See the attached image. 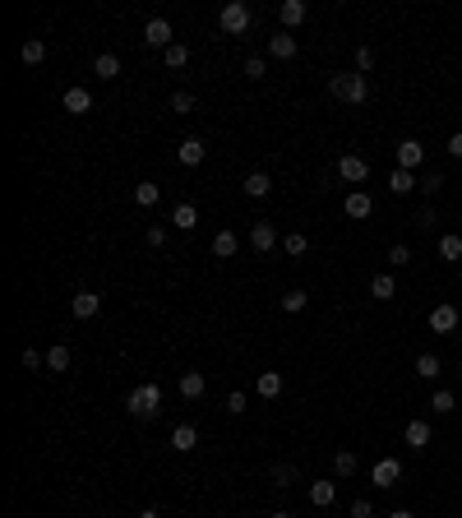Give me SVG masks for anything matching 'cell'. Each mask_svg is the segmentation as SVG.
I'll use <instances>...</instances> for the list:
<instances>
[{"instance_id": "6da1fadb", "label": "cell", "mask_w": 462, "mask_h": 518, "mask_svg": "<svg viewBox=\"0 0 462 518\" xmlns=\"http://www.w3.org/2000/svg\"><path fill=\"white\" fill-rule=\"evenodd\" d=\"M329 93L338 102H352V107H361L365 98H370V79L365 75H333L329 79Z\"/></svg>"}, {"instance_id": "7a4b0ae2", "label": "cell", "mask_w": 462, "mask_h": 518, "mask_svg": "<svg viewBox=\"0 0 462 518\" xmlns=\"http://www.w3.org/2000/svg\"><path fill=\"white\" fill-rule=\"evenodd\" d=\"M125 408H130L139 421L157 417V412H162V389H157V384H139V389H130V398H125Z\"/></svg>"}, {"instance_id": "3957f363", "label": "cell", "mask_w": 462, "mask_h": 518, "mask_svg": "<svg viewBox=\"0 0 462 518\" xmlns=\"http://www.w3.org/2000/svg\"><path fill=\"white\" fill-rule=\"evenodd\" d=\"M250 5H241V0H231V5H222V14H218V23H222V33H231V37H241V33H250Z\"/></svg>"}, {"instance_id": "277c9868", "label": "cell", "mask_w": 462, "mask_h": 518, "mask_svg": "<svg viewBox=\"0 0 462 518\" xmlns=\"http://www.w3.org/2000/svg\"><path fill=\"white\" fill-rule=\"evenodd\" d=\"M143 42L157 46V51H166V46H176V33H171V23H166V19H148V23H143Z\"/></svg>"}, {"instance_id": "5b68a950", "label": "cell", "mask_w": 462, "mask_h": 518, "mask_svg": "<svg viewBox=\"0 0 462 518\" xmlns=\"http://www.w3.org/2000/svg\"><path fill=\"white\" fill-rule=\"evenodd\" d=\"M338 176L352 181V186H365V176H370V162H365L361 153H347V157L338 162Z\"/></svg>"}, {"instance_id": "8992f818", "label": "cell", "mask_w": 462, "mask_h": 518, "mask_svg": "<svg viewBox=\"0 0 462 518\" xmlns=\"http://www.w3.org/2000/svg\"><path fill=\"white\" fill-rule=\"evenodd\" d=\"M273 245H277V227H273V222H254V227H250V250L268 254Z\"/></svg>"}, {"instance_id": "52a82bcc", "label": "cell", "mask_w": 462, "mask_h": 518, "mask_svg": "<svg viewBox=\"0 0 462 518\" xmlns=\"http://www.w3.org/2000/svg\"><path fill=\"white\" fill-rule=\"evenodd\" d=\"M305 0H282V5H277V19H282V33H291V28H301V23H305Z\"/></svg>"}, {"instance_id": "ba28073f", "label": "cell", "mask_w": 462, "mask_h": 518, "mask_svg": "<svg viewBox=\"0 0 462 518\" xmlns=\"http://www.w3.org/2000/svg\"><path fill=\"white\" fill-rule=\"evenodd\" d=\"M421 162H425V148H421V139H402V143H397V167H402V171H416Z\"/></svg>"}, {"instance_id": "9c48e42d", "label": "cell", "mask_w": 462, "mask_h": 518, "mask_svg": "<svg viewBox=\"0 0 462 518\" xmlns=\"http://www.w3.org/2000/svg\"><path fill=\"white\" fill-rule=\"evenodd\" d=\"M70 310H74V320H93V315L102 310V297H98V292H74Z\"/></svg>"}, {"instance_id": "30bf717a", "label": "cell", "mask_w": 462, "mask_h": 518, "mask_svg": "<svg viewBox=\"0 0 462 518\" xmlns=\"http://www.w3.org/2000/svg\"><path fill=\"white\" fill-rule=\"evenodd\" d=\"M397 477H402V463H397V458H379L374 472H370V481L374 486H397Z\"/></svg>"}, {"instance_id": "8fae6325", "label": "cell", "mask_w": 462, "mask_h": 518, "mask_svg": "<svg viewBox=\"0 0 462 518\" xmlns=\"http://www.w3.org/2000/svg\"><path fill=\"white\" fill-rule=\"evenodd\" d=\"M342 209H347V218H356V222H361V218H370V213H374V199L365 195V190H352Z\"/></svg>"}, {"instance_id": "7c38bea8", "label": "cell", "mask_w": 462, "mask_h": 518, "mask_svg": "<svg viewBox=\"0 0 462 518\" xmlns=\"http://www.w3.org/2000/svg\"><path fill=\"white\" fill-rule=\"evenodd\" d=\"M204 153H209V148H204V139H180L176 162H180V167H199V162H204Z\"/></svg>"}, {"instance_id": "4fadbf2b", "label": "cell", "mask_w": 462, "mask_h": 518, "mask_svg": "<svg viewBox=\"0 0 462 518\" xmlns=\"http://www.w3.org/2000/svg\"><path fill=\"white\" fill-rule=\"evenodd\" d=\"M65 111H70V116H88V111H93V93L88 89H65Z\"/></svg>"}, {"instance_id": "5bb4252c", "label": "cell", "mask_w": 462, "mask_h": 518, "mask_svg": "<svg viewBox=\"0 0 462 518\" xmlns=\"http://www.w3.org/2000/svg\"><path fill=\"white\" fill-rule=\"evenodd\" d=\"M430 329H435V333H453V329H458V310H453V306H435V310H430Z\"/></svg>"}, {"instance_id": "9a60e30c", "label": "cell", "mask_w": 462, "mask_h": 518, "mask_svg": "<svg viewBox=\"0 0 462 518\" xmlns=\"http://www.w3.org/2000/svg\"><path fill=\"white\" fill-rule=\"evenodd\" d=\"M204 389H209L204 370H185V375H180V398H190V403H194V398H204Z\"/></svg>"}, {"instance_id": "2e32d148", "label": "cell", "mask_w": 462, "mask_h": 518, "mask_svg": "<svg viewBox=\"0 0 462 518\" xmlns=\"http://www.w3.org/2000/svg\"><path fill=\"white\" fill-rule=\"evenodd\" d=\"M194 444H199V430L190 426V421H180V426L171 430V449H176V453H190Z\"/></svg>"}, {"instance_id": "e0dca14e", "label": "cell", "mask_w": 462, "mask_h": 518, "mask_svg": "<svg viewBox=\"0 0 462 518\" xmlns=\"http://www.w3.org/2000/svg\"><path fill=\"white\" fill-rule=\"evenodd\" d=\"M19 60H23V65H42V60H46V42H42V37H28V42L19 46Z\"/></svg>"}, {"instance_id": "ac0fdd59", "label": "cell", "mask_w": 462, "mask_h": 518, "mask_svg": "<svg viewBox=\"0 0 462 518\" xmlns=\"http://www.w3.org/2000/svg\"><path fill=\"white\" fill-rule=\"evenodd\" d=\"M268 56H277V60H291V56H296V37H291V33L268 37Z\"/></svg>"}, {"instance_id": "d6986e66", "label": "cell", "mask_w": 462, "mask_h": 518, "mask_svg": "<svg viewBox=\"0 0 462 518\" xmlns=\"http://www.w3.org/2000/svg\"><path fill=\"white\" fill-rule=\"evenodd\" d=\"M388 190H393V195H411V190H421V181L411 176V171H402V167H393V176H388Z\"/></svg>"}, {"instance_id": "ffe728a7", "label": "cell", "mask_w": 462, "mask_h": 518, "mask_svg": "<svg viewBox=\"0 0 462 518\" xmlns=\"http://www.w3.org/2000/svg\"><path fill=\"white\" fill-rule=\"evenodd\" d=\"M171 222H176V232H194V227H199V209H194V204H176Z\"/></svg>"}, {"instance_id": "44dd1931", "label": "cell", "mask_w": 462, "mask_h": 518, "mask_svg": "<svg viewBox=\"0 0 462 518\" xmlns=\"http://www.w3.org/2000/svg\"><path fill=\"white\" fill-rule=\"evenodd\" d=\"M282 384H286V380H282V370H264L254 389H259V398H277V394H282Z\"/></svg>"}, {"instance_id": "7402d4cb", "label": "cell", "mask_w": 462, "mask_h": 518, "mask_svg": "<svg viewBox=\"0 0 462 518\" xmlns=\"http://www.w3.org/2000/svg\"><path fill=\"white\" fill-rule=\"evenodd\" d=\"M93 75H102V79H116V75H121V56H116V51H102L98 60H93Z\"/></svg>"}, {"instance_id": "603a6c76", "label": "cell", "mask_w": 462, "mask_h": 518, "mask_svg": "<svg viewBox=\"0 0 462 518\" xmlns=\"http://www.w3.org/2000/svg\"><path fill=\"white\" fill-rule=\"evenodd\" d=\"M333 500H338V486H333V481H315V486H310V505L329 509Z\"/></svg>"}, {"instance_id": "cb8c5ba5", "label": "cell", "mask_w": 462, "mask_h": 518, "mask_svg": "<svg viewBox=\"0 0 462 518\" xmlns=\"http://www.w3.org/2000/svg\"><path fill=\"white\" fill-rule=\"evenodd\" d=\"M268 190H273V181H268V171H250V176H245V195H250V199H264Z\"/></svg>"}, {"instance_id": "d4e9b609", "label": "cell", "mask_w": 462, "mask_h": 518, "mask_svg": "<svg viewBox=\"0 0 462 518\" xmlns=\"http://www.w3.org/2000/svg\"><path fill=\"white\" fill-rule=\"evenodd\" d=\"M402 440L411 444V449H425L430 444V421H407V435Z\"/></svg>"}, {"instance_id": "484cf974", "label": "cell", "mask_w": 462, "mask_h": 518, "mask_svg": "<svg viewBox=\"0 0 462 518\" xmlns=\"http://www.w3.org/2000/svg\"><path fill=\"white\" fill-rule=\"evenodd\" d=\"M241 250V241H236V232H218L213 236V254H218V259H231V254Z\"/></svg>"}, {"instance_id": "4316f807", "label": "cell", "mask_w": 462, "mask_h": 518, "mask_svg": "<svg viewBox=\"0 0 462 518\" xmlns=\"http://www.w3.org/2000/svg\"><path fill=\"white\" fill-rule=\"evenodd\" d=\"M157 199H162V190H157L153 181H139V186H134V204H139V209H153Z\"/></svg>"}, {"instance_id": "83f0119b", "label": "cell", "mask_w": 462, "mask_h": 518, "mask_svg": "<svg viewBox=\"0 0 462 518\" xmlns=\"http://www.w3.org/2000/svg\"><path fill=\"white\" fill-rule=\"evenodd\" d=\"M370 297H374V301H393V297H397V283H393L388 273H379V278L370 283Z\"/></svg>"}, {"instance_id": "f1b7e54d", "label": "cell", "mask_w": 462, "mask_h": 518, "mask_svg": "<svg viewBox=\"0 0 462 518\" xmlns=\"http://www.w3.org/2000/svg\"><path fill=\"white\" fill-rule=\"evenodd\" d=\"M46 370H70V347H65V342L46 347Z\"/></svg>"}, {"instance_id": "f546056e", "label": "cell", "mask_w": 462, "mask_h": 518, "mask_svg": "<svg viewBox=\"0 0 462 518\" xmlns=\"http://www.w3.org/2000/svg\"><path fill=\"white\" fill-rule=\"evenodd\" d=\"M440 370H444V365H440V356H435V352H421V356H416V375H421V380H435Z\"/></svg>"}, {"instance_id": "4dcf8cb0", "label": "cell", "mask_w": 462, "mask_h": 518, "mask_svg": "<svg viewBox=\"0 0 462 518\" xmlns=\"http://www.w3.org/2000/svg\"><path fill=\"white\" fill-rule=\"evenodd\" d=\"M162 60H166V65H171V70H185V65H190V46H185V42L166 46V51H162Z\"/></svg>"}, {"instance_id": "1f68e13d", "label": "cell", "mask_w": 462, "mask_h": 518, "mask_svg": "<svg viewBox=\"0 0 462 518\" xmlns=\"http://www.w3.org/2000/svg\"><path fill=\"white\" fill-rule=\"evenodd\" d=\"M440 259L458 264V259H462V236H440Z\"/></svg>"}, {"instance_id": "d6a6232c", "label": "cell", "mask_w": 462, "mask_h": 518, "mask_svg": "<svg viewBox=\"0 0 462 518\" xmlns=\"http://www.w3.org/2000/svg\"><path fill=\"white\" fill-rule=\"evenodd\" d=\"M356 467H361V458H356V453H352V449H342V453H338V458H333V472H338V477H352V472H356Z\"/></svg>"}, {"instance_id": "836d02e7", "label": "cell", "mask_w": 462, "mask_h": 518, "mask_svg": "<svg viewBox=\"0 0 462 518\" xmlns=\"http://www.w3.org/2000/svg\"><path fill=\"white\" fill-rule=\"evenodd\" d=\"M305 306H310V297H305V292H286V297H282V310H286V315H301Z\"/></svg>"}, {"instance_id": "e575fe53", "label": "cell", "mask_w": 462, "mask_h": 518, "mask_svg": "<svg viewBox=\"0 0 462 518\" xmlns=\"http://www.w3.org/2000/svg\"><path fill=\"white\" fill-rule=\"evenodd\" d=\"M282 245H286V254H305V250H310V236H305V232H286Z\"/></svg>"}, {"instance_id": "d590c367", "label": "cell", "mask_w": 462, "mask_h": 518, "mask_svg": "<svg viewBox=\"0 0 462 518\" xmlns=\"http://www.w3.org/2000/svg\"><path fill=\"white\" fill-rule=\"evenodd\" d=\"M430 408H435V412H440V417H444V412H453V408H458V398H453L449 389H440V394L430 398Z\"/></svg>"}, {"instance_id": "8d00e7d4", "label": "cell", "mask_w": 462, "mask_h": 518, "mask_svg": "<svg viewBox=\"0 0 462 518\" xmlns=\"http://www.w3.org/2000/svg\"><path fill=\"white\" fill-rule=\"evenodd\" d=\"M245 408H250V398H245L241 389H231V394H227V412H231V417H241Z\"/></svg>"}, {"instance_id": "74e56055", "label": "cell", "mask_w": 462, "mask_h": 518, "mask_svg": "<svg viewBox=\"0 0 462 518\" xmlns=\"http://www.w3.org/2000/svg\"><path fill=\"white\" fill-rule=\"evenodd\" d=\"M374 70V51L370 46H356V75H370Z\"/></svg>"}, {"instance_id": "f35d334b", "label": "cell", "mask_w": 462, "mask_h": 518, "mask_svg": "<svg viewBox=\"0 0 462 518\" xmlns=\"http://www.w3.org/2000/svg\"><path fill=\"white\" fill-rule=\"evenodd\" d=\"M171 111H176V116L194 111V98H190V93H171Z\"/></svg>"}, {"instance_id": "ab89813d", "label": "cell", "mask_w": 462, "mask_h": 518, "mask_svg": "<svg viewBox=\"0 0 462 518\" xmlns=\"http://www.w3.org/2000/svg\"><path fill=\"white\" fill-rule=\"evenodd\" d=\"M28 370H37V365H46V352H37V347H23V356H19Z\"/></svg>"}, {"instance_id": "60d3db41", "label": "cell", "mask_w": 462, "mask_h": 518, "mask_svg": "<svg viewBox=\"0 0 462 518\" xmlns=\"http://www.w3.org/2000/svg\"><path fill=\"white\" fill-rule=\"evenodd\" d=\"M440 186H444V176H440V171H430V176L421 181V195H430V199H435V195H440Z\"/></svg>"}, {"instance_id": "b9f144b4", "label": "cell", "mask_w": 462, "mask_h": 518, "mask_svg": "<svg viewBox=\"0 0 462 518\" xmlns=\"http://www.w3.org/2000/svg\"><path fill=\"white\" fill-rule=\"evenodd\" d=\"M264 56H250V60H245V75H250V79H264Z\"/></svg>"}, {"instance_id": "7bdbcfd3", "label": "cell", "mask_w": 462, "mask_h": 518, "mask_svg": "<svg viewBox=\"0 0 462 518\" xmlns=\"http://www.w3.org/2000/svg\"><path fill=\"white\" fill-rule=\"evenodd\" d=\"M296 481V467H273V486H291Z\"/></svg>"}, {"instance_id": "ee69618b", "label": "cell", "mask_w": 462, "mask_h": 518, "mask_svg": "<svg viewBox=\"0 0 462 518\" xmlns=\"http://www.w3.org/2000/svg\"><path fill=\"white\" fill-rule=\"evenodd\" d=\"M388 259L402 268V264H411V250H407V245H393V250H388Z\"/></svg>"}, {"instance_id": "f6af8a7d", "label": "cell", "mask_w": 462, "mask_h": 518, "mask_svg": "<svg viewBox=\"0 0 462 518\" xmlns=\"http://www.w3.org/2000/svg\"><path fill=\"white\" fill-rule=\"evenodd\" d=\"M352 518H374V505H370V500H356V505H352Z\"/></svg>"}, {"instance_id": "bcb514c9", "label": "cell", "mask_w": 462, "mask_h": 518, "mask_svg": "<svg viewBox=\"0 0 462 518\" xmlns=\"http://www.w3.org/2000/svg\"><path fill=\"white\" fill-rule=\"evenodd\" d=\"M416 227H435V209H430V204L416 213Z\"/></svg>"}, {"instance_id": "7dc6e473", "label": "cell", "mask_w": 462, "mask_h": 518, "mask_svg": "<svg viewBox=\"0 0 462 518\" xmlns=\"http://www.w3.org/2000/svg\"><path fill=\"white\" fill-rule=\"evenodd\" d=\"M166 241V227H148V245H162Z\"/></svg>"}, {"instance_id": "c3c4849f", "label": "cell", "mask_w": 462, "mask_h": 518, "mask_svg": "<svg viewBox=\"0 0 462 518\" xmlns=\"http://www.w3.org/2000/svg\"><path fill=\"white\" fill-rule=\"evenodd\" d=\"M449 153H453V157H462V130H458V134H453V139H449Z\"/></svg>"}, {"instance_id": "681fc988", "label": "cell", "mask_w": 462, "mask_h": 518, "mask_svg": "<svg viewBox=\"0 0 462 518\" xmlns=\"http://www.w3.org/2000/svg\"><path fill=\"white\" fill-rule=\"evenodd\" d=\"M388 518H416V514H411V509H393V514H388Z\"/></svg>"}, {"instance_id": "f907efd6", "label": "cell", "mask_w": 462, "mask_h": 518, "mask_svg": "<svg viewBox=\"0 0 462 518\" xmlns=\"http://www.w3.org/2000/svg\"><path fill=\"white\" fill-rule=\"evenodd\" d=\"M139 518H157V509H143V514H139Z\"/></svg>"}, {"instance_id": "816d5d0a", "label": "cell", "mask_w": 462, "mask_h": 518, "mask_svg": "<svg viewBox=\"0 0 462 518\" xmlns=\"http://www.w3.org/2000/svg\"><path fill=\"white\" fill-rule=\"evenodd\" d=\"M268 518H291V514H268Z\"/></svg>"}, {"instance_id": "f5cc1de1", "label": "cell", "mask_w": 462, "mask_h": 518, "mask_svg": "<svg viewBox=\"0 0 462 518\" xmlns=\"http://www.w3.org/2000/svg\"><path fill=\"white\" fill-rule=\"evenodd\" d=\"M458 370H462V356H458Z\"/></svg>"}]
</instances>
